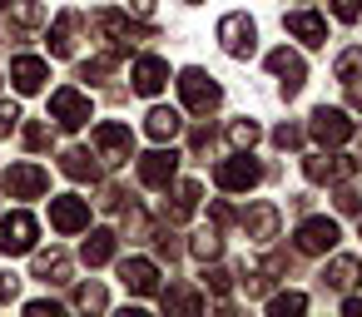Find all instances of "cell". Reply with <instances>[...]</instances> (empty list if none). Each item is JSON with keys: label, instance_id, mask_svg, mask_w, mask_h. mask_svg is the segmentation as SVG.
I'll list each match as a JSON object with an SVG mask.
<instances>
[{"label": "cell", "instance_id": "cell-1", "mask_svg": "<svg viewBox=\"0 0 362 317\" xmlns=\"http://www.w3.org/2000/svg\"><path fill=\"white\" fill-rule=\"evenodd\" d=\"M179 100H184L189 114H214V109L223 104V90L214 85V75H204V70H184V75H179Z\"/></svg>", "mask_w": 362, "mask_h": 317}, {"label": "cell", "instance_id": "cell-2", "mask_svg": "<svg viewBox=\"0 0 362 317\" xmlns=\"http://www.w3.org/2000/svg\"><path fill=\"white\" fill-rule=\"evenodd\" d=\"M35 238H40V223H35V213L16 208L11 218H0V253H6V258H21V253H30V248H35Z\"/></svg>", "mask_w": 362, "mask_h": 317}, {"label": "cell", "instance_id": "cell-3", "mask_svg": "<svg viewBox=\"0 0 362 317\" xmlns=\"http://www.w3.org/2000/svg\"><path fill=\"white\" fill-rule=\"evenodd\" d=\"M218 45H223L233 60H248V55L258 50V25H253L243 11H233V16L218 20Z\"/></svg>", "mask_w": 362, "mask_h": 317}, {"label": "cell", "instance_id": "cell-4", "mask_svg": "<svg viewBox=\"0 0 362 317\" xmlns=\"http://www.w3.org/2000/svg\"><path fill=\"white\" fill-rule=\"evenodd\" d=\"M95 30L105 35V45H110V55H124L139 35H154V30H139L129 16H119V11H100L95 16Z\"/></svg>", "mask_w": 362, "mask_h": 317}, {"label": "cell", "instance_id": "cell-5", "mask_svg": "<svg viewBox=\"0 0 362 317\" xmlns=\"http://www.w3.org/2000/svg\"><path fill=\"white\" fill-rule=\"evenodd\" d=\"M0 189H6L11 198H40L50 189V174L40 164H11L6 174H0Z\"/></svg>", "mask_w": 362, "mask_h": 317}, {"label": "cell", "instance_id": "cell-6", "mask_svg": "<svg viewBox=\"0 0 362 317\" xmlns=\"http://www.w3.org/2000/svg\"><path fill=\"white\" fill-rule=\"evenodd\" d=\"M50 119H55L60 129H85V124H90V100H85L75 85H65V90L50 95Z\"/></svg>", "mask_w": 362, "mask_h": 317}, {"label": "cell", "instance_id": "cell-7", "mask_svg": "<svg viewBox=\"0 0 362 317\" xmlns=\"http://www.w3.org/2000/svg\"><path fill=\"white\" fill-rule=\"evenodd\" d=\"M308 134H313L322 149H337V144H347V139H352V119H347L342 109H327V104H317V109H313V124H308Z\"/></svg>", "mask_w": 362, "mask_h": 317}, {"label": "cell", "instance_id": "cell-8", "mask_svg": "<svg viewBox=\"0 0 362 317\" xmlns=\"http://www.w3.org/2000/svg\"><path fill=\"white\" fill-rule=\"evenodd\" d=\"M258 179H263V169H258L248 154H233V159H223V164L214 169V184H218L223 193H248Z\"/></svg>", "mask_w": 362, "mask_h": 317}, {"label": "cell", "instance_id": "cell-9", "mask_svg": "<svg viewBox=\"0 0 362 317\" xmlns=\"http://www.w3.org/2000/svg\"><path fill=\"white\" fill-rule=\"evenodd\" d=\"M50 228L55 233H85L90 228V198H75V193H60L50 198Z\"/></svg>", "mask_w": 362, "mask_h": 317}, {"label": "cell", "instance_id": "cell-10", "mask_svg": "<svg viewBox=\"0 0 362 317\" xmlns=\"http://www.w3.org/2000/svg\"><path fill=\"white\" fill-rule=\"evenodd\" d=\"M95 149L105 164H129V154H134L129 124H95Z\"/></svg>", "mask_w": 362, "mask_h": 317}, {"label": "cell", "instance_id": "cell-11", "mask_svg": "<svg viewBox=\"0 0 362 317\" xmlns=\"http://www.w3.org/2000/svg\"><path fill=\"white\" fill-rule=\"evenodd\" d=\"M268 70L278 75V90H283V100H293V95L303 90V80H308V65H303V55H293L288 45L268 55Z\"/></svg>", "mask_w": 362, "mask_h": 317}, {"label": "cell", "instance_id": "cell-12", "mask_svg": "<svg viewBox=\"0 0 362 317\" xmlns=\"http://www.w3.org/2000/svg\"><path fill=\"white\" fill-rule=\"evenodd\" d=\"M174 174H179V154H174V149H149V154L139 159V184H144V189H169Z\"/></svg>", "mask_w": 362, "mask_h": 317}, {"label": "cell", "instance_id": "cell-13", "mask_svg": "<svg viewBox=\"0 0 362 317\" xmlns=\"http://www.w3.org/2000/svg\"><path fill=\"white\" fill-rule=\"evenodd\" d=\"M293 238H298V253H332L342 233H337V223H332V218H303Z\"/></svg>", "mask_w": 362, "mask_h": 317}, {"label": "cell", "instance_id": "cell-14", "mask_svg": "<svg viewBox=\"0 0 362 317\" xmlns=\"http://www.w3.org/2000/svg\"><path fill=\"white\" fill-rule=\"evenodd\" d=\"M45 80H50V65H45L40 55H16V60H11V85H16L21 95H40Z\"/></svg>", "mask_w": 362, "mask_h": 317}, {"label": "cell", "instance_id": "cell-15", "mask_svg": "<svg viewBox=\"0 0 362 317\" xmlns=\"http://www.w3.org/2000/svg\"><path fill=\"white\" fill-rule=\"evenodd\" d=\"M129 80H134V95L154 100V95L169 85V65H164L159 55H139V60H134V70H129Z\"/></svg>", "mask_w": 362, "mask_h": 317}, {"label": "cell", "instance_id": "cell-16", "mask_svg": "<svg viewBox=\"0 0 362 317\" xmlns=\"http://www.w3.org/2000/svg\"><path fill=\"white\" fill-rule=\"evenodd\" d=\"M119 282L134 292V297H154L159 292V268L149 258H124L119 263Z\"/></svg>", "mask_w": 362, "mask_h": 317}, {"label": "cell", "instance_id": "cell-17", "mask_svg": "<svg viewBox=\"0 0 362 317\" xmlns=\"http://www.w3.org/2000/svg\"><path fill=\"white\" fill-rule=\"evenodd\" d=\"M283 25H288V35H298L303 45H327V20H322L317 11H288Z\"/></svg>", "mask_w": 362, "mask_h": 317}, {"label": "cell", "instance_id": "cell-18", "mask_svg": "<svg viewBox=\"0 0 362 317\" xmlns=\"http://www.w3.org/2000/svg\"><path fill=\"white\" fill-rule=\"evenodd\" d=\"M243 228H248L253 243H273V238H278V208H273V203H253L248 218H243Z\"/></svg>", "mask_w": 362, "mask_h": 317}, {"label": "cell", "instance_id": "cell-19", "mask_svg": "<svg viewBox=\"0 0 362 317\" xmlns=\"http://www.w3.org/2000/svg\"><path fill=\"white\" fill-rule=\"evenodd\" d=\"M303 174H308L313 184H337V179L352 174V164H347V159H332V154H327V159L313 154V159H303Z\"/></svg>", "mask_w": 362, "mask_h": 317}, {"label": "cell", "instance_id": "cell-20", "mask_svg": "<svg viewBox=\"0 0 362 317\" xmlns=\"http://www.w3.org/2000/svg\"><path fill=\"white\" fill-rule=\"evenodd\" d=\"M357 277H362V263H357V258H332V263L322 268V282L337 287V292H352Z\"/></svg>", "mask_w": 362, "mask_h": 317}, {"label": "cell", "instance_id": "cell-21", "mask_svg": "<svg viewBox=\"0 0 362 317\" xmlns=\"http://www.w3.org/2000/svg\"><path fill=\"white\" fill-rule=\"evenodd\" d=\"M60 169H65V179H75V184H95V179H100V164L90 159V149H65Z\"/></svg>", "mask_w": 362, "mask_h": 317}, {"label": "cell", "instance_id": "cell-22", "mask_svg": "<svg viewBox=\"0 0 362 317\" xmlns=\"http://www.w3.org/2000/svg\"><path fill=\"white\" fill-rule=\"evenodd\" d=\"M199 193H204V189H199L194 179H184V184L174 189V203H164V218H169V223H184V218L199 208Z\"/></svg>", "mask_w": 362, "mask_h": 317}, {"label": "cell", "instance_id": "cell-23", "mask_svg": "<svg viewBox=\"0 0 362 317\" xmlns=\"http://www.w3.org/2000/svg\"><path fill=\"white\" fill-rule=\"evenodd\" d=\"M75 30H80V16H75V11L55 16V30H50V55H75Z\"/></svg>", "mask_w": 362, "mask_h": 317}, {"label": "cell", "instance_id": "cell-24", "mask_svg": "<svg viewBox=\"0 0 362 317\" xmlns=\"http://www.w3.org/2000/svg\"><path fill=\"white\" fill-rule=\"evenodd\" d=\"M179 124H184V119H179L174 109H149V114H144V134H149L154 144L174 139V134H179Z\"/></svg>", "mask_w": 362, "mask_h": 317}, {"label": "cell", "instance_id": "cell-25", "mask_svg": "<svg viewBox=\"0 0 362 317\" xmlns=\"http://www.w3.org/2000/svg\"><path fill=\"white\" fill-rule=\"evenodd\" d=\"M80 253H85V263H90V268L110 263V258H115V233H110V228H95V233L85 238V248H80Z\"/></svg>", "mask_w": 362, "mask_h": 317}, {"label": "cell", "instance_id": "cell-26", "mask_svg": "<svg viewBox=\"0 0 362 317\" xmlns=\"http://www.w3.org/2000/svg\"><path fill=\"white\" fill-rule=\"evenodd\" d=\"M35 277L40 282H70V258L55 248V253H40L35 258Z\"/></svg>", "mask_w": 362, "mask_h": 317}, {"label": "cell", "instance_id": "cell-27", "mask_svg": "<svg viewBox=\"0 0 362 317\" xmlns=\"http://www.w3.org/2000/svg\"><path fill=\"white\" fill-rule=\"evenodd\" d=\"M332 70H337V80H342L347 90H362V45H352V50H342Z\"/></svg>", "mask_w": 362, "mask_h": 317}, {"label": "cell", "instance_id": "cell-28", "mask_svg": "<svg viewBox=\"0 0 362 317\" xmlns=\"http://www.w3.org/2000/svg\"><path fill=\"white\" fill-rule=\"evenodd\" d=\"M159 302H164V312H204V297L194 287H169Z\"/></svg>", "mask_w": 362, "mask_h": 317}, {"label": "cell", "instance_id": "cell-29", "mask_svg": "<svg viewBox=\"0 0 362 317\" xmlns=\"http://www.w3.org/2000/svg\"><path fill=\"white\" fill-rule=\"evenodd\" d=\"M75 307H85V312H105V307H110V292H105L100 282H85V287L75 292Z\"/></svg>", "mask_w": 362, "mask_h": 317}, {"label": "cell", "instance_id": "cell-30", "mask_svg": "<svg viewBox=\"0 0 362 317\" xmlns=\"http://www.w3.org/2000/svg\"><path fill=\"white\" fill-rule=\"evenodd\" d=\"M189 248H194V258H204V263H214V258L223 253V238H218V233L209 228V233H194V243H189Z\"/></svg>", "mask_w": 362, "mask_h": 317}, {"label": "cell", "instance_id": "cell-31", "mask_svg": "<svg viewBox=\"0 0 362 317\" xmlns=\"http://www.w3.org/2000/svg\"><path fill=\"white\" fill-rule=\"evenodd\" d=\"M228 139H233V149H253L258 144V124L253 119H233L228 124Z\"/></svg>", "mask_w": 362, "mask_h": 317}, {"label": "cell", "instance_id": "cell-32", "mask_svg": "<svg viewBox=\"0 0 362 317\" xmlns=\"http://www.w3.org/2000/svg\"><path fill=\"white\" fill-rule=\"evenodd\" d=\"M303 307H308L303 292H278V297H268V312H273V317H288V312H303Z\"/></svg>", "mask_w": 362, "mask_h": 317}, {"label": "cell", "instance_id": "cell-33", "mask_svg": "<svg viewBox=\"0 0 362 317\" xmlns=\"http://www.w3.org/2000/svg\"><path fill=\"white\" fill-rule=\"evenodd\" d=\"M204 287H214L218 297H228V287H233V277H228V268H204Z\"/></svg>", "mask_w": 362, "mask_h": 317}, {"label": "cell", "instance_id": "cell-34", "mask_svg": "<svg viewBox=\"0 0 362 317\" xmlns=\"http://www.w3.org/2000/svg\"><path fill=\"white\" fill-rule=\"evenodd\" d=\"M273 144H278V149H298V144H303V129H298V124H278V129H273Z\"/></svg>", "mask_w": 362, "mask_h": 317}, {"label": "cell", "instance_id": "cell-35", "mask_svg": "<svg viewBox=\"0 0 362 317\" xmlns=\"http://www.w3.org/2000/svg\"><path fill=\"white\" fill-rule=\"evenodd\" d=\"M332 16H337V20H347V25H352V20H357V16H362V0H332Z\"/></svg>", "mask_w": 362, "mask_h": 317}, {"label": "cell", "instance_id": "cell-36", "mask_svg": "<svg viewBox=\"0 0 362 317\" xmlns=\"http://www.w3.org/2000/svg\"><path fill=\"white\" fill-rule=\"evenodd\" d=\"M25 144H30V149H45V144H50V129H45V124H25Z\"/></svg>", "mask_w": 362, "mask_h": 317}, {"label": "cell", "instance_id": "cell-37", "mask_svg": "<svg viewBox=\"0 0 362 317\" xmlns=\"http://www.w3.org/2000/svg\"><path fill=\"white\" fill-rule=\"evenodd\" d=\"M16 292H21V277L16 273H0V302H16Z\"/></svg>", "mask_w": 362, "mask_h": 317}, {"label": "cell", "instance_id": "cell-38", "mask_svg": "<svg viewBox=\"0 0 362 317\" xmlns=\"http://www.w3.org/2000/svg\"><path fill=\"white\" fill-rule=\"evenodd\" d=\"M337 208H342V213H357V208H362V193H357V189H342V193H337Z\"/></svg>", "mask_w": 362, "mask_h": 317}, {"label": "cell", "instance_id": "cell-39", "mask_svg": "<svg viewBox=\"0 0 362 317\" xmlns=\"http://www.w3.org/2000/svg\"><path fill=\"white\" fill-rule=\"evenodd\" d=\"M16 124H21V109L16 104H0V134H11Z\"/></svg>", "mask_w": 362, "mask_h": 317}, {"label": "cell", "instance_id": "cell-40", "mask_svg": "<svg viewBox=\"0 0 362 317\" xmlns=\"http://www.w3.org/2000/svg\"><path fill=\"white\" fill-rule=\"evenodd\" d=\"M209 139H214V129H209V124H199V129H194V139H189V144H194V154H199V149H209Z\"/></svg>", "mask_w": 362, "mask_h": 317}, {"label": "cell", "instance_id": "cell-41", "mask_svg": "<svg viewBox=\"0 0 362 317\" xmlns=\"http://www.w3.org/2000/svg\"><path fill=\"white\" fill-rule=\"evenodd\" d=\"M129 16H154V0H129Z\"/></svg>", "mask_w": 362, "mask_h": 317}, {"label": "cell", "instance_id": "cell-42", "mask_svg": "<svg viewBox=\"0 0 362 317\" xmlns=\"http://www.w3.org/2000/svg\"><path fill=\"white\" fill-rule=\"evenodd\" d=\"M342 307H347V317H362V297H347Z\"/></svg>", "mask_w": 362, "mask_h": 317}, {"label": "cell", "instance_id": "cell-43", "mask_svg": "<svg viewBox=\"0 0 362 317\" xmlns=\"http://www.w3.org/2000/svg\"><path fill=\"white\" fill-rule=\"evenodd\" d=\"M6 6H11V0H0V11H6Z\"/></svg>", "mask_w": 362, "mask_h": 317}, {"label": "cell", "instance_id": "cell-44", "mask_svg": "<svg viewBox=\"0 0 362 317\" xmlns=\"http://www.w3.org/2000/svg\"><path fill=\"white\" fill-rule=\"evenodd\" d=\"M189 6H199V0H189Z\"/></svg>", "mask_w": 362, "mask_h": 317}, {"label": "cell", "instance_id": "cell-45", "mask_svg": "<svg viewBox=\"0 0 362 317\" xmlns=\"http://www.w3.org/2000/svg\"><path fill=\"white\" fill-rule=\"evenodd\" d=\"M357 233H362V223H357Z\"/></svg>", "mask_w": 362, "mask_h": 317}, {"label": "cell", "instance_id": "cell-46", "mask_svg": "<svg viewBox=\"0 0 362 317\" xmlns=\"http://www.w3.org/2000/svg\"><path fill=\"white\" fill-rule=\"evenodd\" d=\"M357 144H362V139H357Z\"/></svg>", "mask_w": 362, "mask_h": 317}]
</instances>
